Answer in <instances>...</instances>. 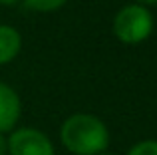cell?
<instances>
[{
    "label": "cell",
    "instance_id": "cell-8",
    "mask_svg": "<svg viewBox=\"0 0 157 155\" xmlns=\"http://www.w3.org/2000/svg\"><path fill=\"white\" fill-rule=\"evenodd\" d=\"M0 155H8V141L4 133H0Z\"/></svg>",
    "mask_w": 157,
    "mask_h": 155
},
{
    "label": "cell",
    "instance_id": "cell-3",
    "mask_svg": "<svg viewBox=\"0 0 157 155\" xmlns=\"http://www.w3.org/2000/svg\"><path fill=\"white\" fill-rule=\"evenodd\" d=\"M8 141V155H56L52 139L36 127H14Z\"/></svg>",
    "mask_w": 157,
    "mask_h": 155
},
{
    "label": "cell",
    "instance_id": "cell-2",
    "mask_svg": "<svg viewBox=\"0 0 157 155\" xmlns=\"http://www.w3.org/2000/svg\"><path fill=\"white\" fill-rule=\"evenodd\" d=\"M151 32H153V14L147 6L133 2L119 8L117 14L113 16V34L119 42L127 46L145 42Z\"/></svg>",
    "mask_w": 157,
    "mask_h": 155
},
{
    "label": "cell",
    "instance_id": "cell-9",
    "mask_svg": "<svg viewBox=\"0 0 157 155\" xmlns=\"http://www.w3.org/2000/svg\"><path fill=\"white\" fill-rule=\"evenodd\" d=\"M135 4H141V6H153V4H157V0H135Z\"/></svg>",
    "mask_w": 157,
    "mask_h": 155
},
{
    "label": "cell",
    "instance_id": "cell-10",
    "mask_svg": "<svg viewBox=\"0 0 157 155\" xmlns=\"http://www.w3.org/2000/svg\"><path fill=\"white\" fill-rule=\"evenodd\" d=\"M20 0H0V6H14V4H18Z\"/></svg>",
    "mask_w": 157,
    "mask_h": 155
},
{
    "label": "cell",
    "instance_id": "cell-4",
    "mask_svg": "<svg viewBox=\"0 0 157 155\" xmlns=\"http://www.w3.org/2000/svg\"><path fill=\"white\" fill-rule=\"evenodd\" d=\"M22 113V101L12 85L0 81V133L12 131Z\"/></svg>",
    "mask_w": 157,
    "mask_h": 155
},
{
    "label": "cell",
    "instance_id": "cell-1",
    "mask_svg": "<svg viewBox=\"0 0 157 155\" xmlns=\"http://www.w3.org/2000/svg\"><path fill=\"white\" fill-rule=\"evenodd\" d=\"M60 141L72 155H98L109 145V131L98 115L74 113L62 123Z\"/></svg>",
    "mask_w": 157,
    "mask_h": 155
},
{
    "label": "cell",
    "instance_id": "cell-11",
    "mask_svg": "<svg viewBox=\"0 0 157 155\" xmlns=\"http://www.w3.org/2000/svg\"><path fill=\"white\" fill-rule=\"evenodd\" d=\"M98 155H111V153H105V151H104V153H98Z\"/></svg>",
    "mask_w": 157,
    "mask_h": 155
},
{
    "label": "cell",
    "instance_id": "cell-6",
    "mask_svg": "<svg viewBox=\"0 0 157 155\" xmlns=\"http://www.w3.org/2000/svg\"><path fill=\"white\" fill-rule=\"evenodd\" d=\"M68 2V0H24V4H26L30 10L34 12H56L60 10L64 4Z\"/></svg>",
    "mask_w": 157,
    "mask_h": 155
},
{
    "label": "cell",
    "instance_id": "cell-7",
    "mask_svg": "<svg viewBox=\"0 0 157 155\" xmlns=\"http://www.w3.org/2000/svg\"><path fill=\"white\" fill-rule=\"evenodd\" d=\"M127 155H157V139H143L135 143Z\"/></svg>",
    "mask_w": 157,
    "mask_h": 155
},
{
    "label": "cell",
    "instance_id": "cell-5",
    "mask_svg": "<svg viewBox=\"0 0 157 155\" xmlns=\"http://www.w3.org/2000/svg\"><path fill=\"white\" fill-rule=\"evenodd\" d=\"M22 48V36L10 24H0V66L10 64Z\"/></svg>",
    "mask_w": 157,
    "mask_h": 155
}]
</instances>
